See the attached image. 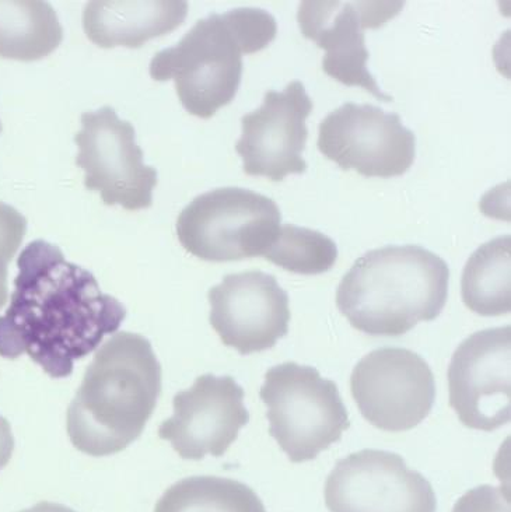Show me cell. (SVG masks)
<instances>
[{
	"label": "cell",
	"instance_id": "7c38bea8",
	"mask_svg": "<svg viewBox=\"0 0 511 512\" xmlns=\"http://www.w3.org/2000/svg\"><path fill=\"white\" fill-rule=\"evenodd\" d=\"M404 7L402 2H301L297 21L301 33L324 49L322 69L345 86L363 87L377 100L391 103L367 69L366 28L384 26Z\"/></svg>",
	"mask_w": 511,
	"mask_h": 512
},
{
	"label": "cell",
	"instance_id": "7a4b0ae2",
	"mask_svg": "<svg viewBox=\"0 0 511 512\" xmlns=\"http://www.w3.org/2000/svg\"><path fill=\"white\" fill-rule=\"evenodd\" d=\"M161 394V366L138 333L118 332L97 350L69 405L66 427L73 447L108 457L138 440Z\"/></svg>",
	"mask_w": 511,
	"mask_h": 512
},
{
	"label": "cell",
	"instance_id": "7402d4cb",
	"mask_svg": "<svg viewBox=\"0 0 511 512\" xmlns=\"http://www.w3.org/2000/svg\"><path fill=\"white\" fill-rule=\"evenodd\" d=\"M26 217L12 206L0 202V258L12 262L26 236Z\"/></svg>",
	"mask_w": 511,
	"mask_h": 512
},
{
	"label": "cell",
	"instance_id": "44dd1931",
	"mask_svg": "<svg viewBox=\"0 0 511 512\" xmlns=\"http://www.w3.org/2000/svg\"><path fill=\"white\" fill-rule=\"evenodd\" d=\"M453 512H511L510 494L504 487L479 486L465 493Z\"/></svg>",
	"mask_w": 511,
	"mask_h": 512
},
{
	"label": "cell",
	"instance_id": "e0dca14e",
	"mask_svg": "<svg viewBox=\"0 0 511 512\" xmlns=\"http://www.w3.org/2000/svg\"><path fill=\"white\" fill-rule=\"evenodd\" d=\"M63 28L51 3L0 0V58L33 62L61 45Z\"/></svg>",
	"mask_w": 511,
	"mask_h": 512
},
{
	"label": "cell",
	"instance_id": "9c48e42d",
	"mask_svg": "<svg viewBox=\"0 0 511 512\" xmlns=\"http://www.w3.org/2000/svg\"><path fill=\"white\" fill-rule=\"evenodd\" d=\"M318 150L342 170L363 177L404 175L416 156V138L401 117L371 104L346 103L322 119Z\"/></svg>",
	"mask_w": 511,
	"mask_h": 512
},
{
	"label": "cell",
	"instance_id": "ba28073f",
	"mask_svg": "<svg viewBox=\"0 0 511 512\" xmlns=\"http://www.w3.org/2000/svg\"><path fill=\"white\" fill-rule=\"evenodd\" d=\"M350 391L364 419L384 431L415 429L432 412L436 384L423 357L402 347H381L363 357Z\"/></svg>",
	"mask_w": 511,
	"mask_h": 512
},
{
	"label": "cell",
	"instance_id": "484cf974",
	"mask_svg": "<svg viewBox=\"0 0 511 512\" xmlns=\"http://www.w3.org/2000/svg\"><path fill=\"white\" fill-rule=\"evenodd\" d=\"M0 132H2V122H0Z\"/></svg>",
	"mask_w": 511,
	"mask_h": 512
},
{
	"label": "cell",
	"instance_id": "603a6c76",
	"mask_svg": "<svg viewBox=\"0 0 511 512\" xmlns=\"http://www.w3.org/2000/svg\"><path fill=\"white\" fill-rule=\"evenodd\" d=\"M14 451V437L12 433V427L7 422L5 417L0 416V471L13 457Z\"/></svg>",
	"mask_w": 511,
	"mask_h": 512
},
{
	"label": "cell",
	"instance_id": "277c9868",
	"mask_svg": "<svg viewBox=\"0 0 511 512\" xmlns=\"http://www.w3.org/2000/svg\"><path fill=\"white\" fill-rule=\"evenodd\" d=\"M278 34L275 17L265 10L240 7L210 14L188 31L175 47L150 62L156 82L174 80L185 110L209 119L236 97L243 76V55L268 47Z\"/></svg>",
	"mask_w": 511,
	"mask_h": 512
},
{
	"label": "cell",
	"instance_id": "2e32d148",
	"mask_svg": "<svg viewBox=\"0 0 511 512\" xmlns=\"http://www.w3.org/2000/svg\"><path fill=\"white\" fill-rule=\"evenodd\" d=\"M188 14L181 0H93L83 13L87 38L101 48H140L173 33Z\"/></svg>",
	"mask_w": 511,
	"mask_h": 512
},
{
	"label": "cell",
	"instance_id": "cb8c5ba5",
	"mask_svg": "<svg viewBox=\"0 0 511 512\" xmlns=\"http://www.w3.org/2000/svg\"><path fill=\"white\" fill-rule=\"evenodd\" d=\"M7 266H9V262L0 258V310L5 307L7 297H9V287H7V276H9V270H7Z\"/></svg>",
	"mask_w": 511,
	"mask_h": 512
},
{
	"label": "cell",
	"instance_id": "8fae6325",
	"mask_svg": "<svg viewBox=\"0 0 511 512\" xmlns=\"http://www.w3.org/2000/svg\"><path fill=\"white\" fill-rule=\"evenodd\" d=\"M329 512H436L432 485L398 454L363 450L341 459L325 483Z\"/></svg>",
	"mask_w": 511,
	"mask_h": 512
},
{
	"label": "cell",
	"instance_id": "30bf717a",
	"mask_svg": "<svg viewBox=\"0 0 511 512\" xmlns=\"http://www.w3.org/2000/svg\"><path fill=\"white\" fill-rule=\"evenodd\" d=\"M448 391L451 408L468 429L495 431L510 423V325L476 332L457 347Z\"/></svg>",
	"mask_w": 511,
	"mask_h": 512
},
{
	"label": "cell",
	"instance_id": "6da1fadb",
	"mask_svg": "<svg viewBox=\"0 0 511 512\" xmlns=\"http://www.w3.org/2000/svg\"><path fill=\"white\" fill-rule=\"evenodd\" d=\"M9 308L0 317V356L27 354L52 378H66L126 318L124 305L55 245L33 241L17 259Z\"/></svg>",
	"mask_w": 511,
	"mask_h": 512
},
{
	"label": "cell",
	"instance_id": "52a82bcc",
	"mask_svg": "<svg viewBox=\"0 0 511 512\" xmlns=\"http://www.w3.org/2000/svg\"><path fill=\"white\" fill-rule=\"evenodd\" d=\"M80 122L82 131L75 136L76 164L86 174L84 187L100 192L108 206L150 208L157 170L143 163V150L136 145L131 122L122 121L111 107L86 112Z\"/></svg>",
	"mask_w": 511,
	"mask_h": 512
},
{
	"label": "cell",
	"instance_id": "ffe728a7",
	"mask_svg": "<svg viewBox=\"0 0 511 512\" xmlns=\"http://www.w3.org/2000/svg\"><path fill=\"white\" fill-rule=\"evenodd\" d=\"M264 258L297 275H321L334 268L338 247L320 231L283 224Z\"/></svg>",
	"mask_w": 511,
	"mask_h": 512
},
{
	"label": "cell",
	"instance_id": "5bb4252c",
	"mask_svg": "<svg viewBox=\"0 0 511 512\" xmlns=\"http://www.w3.org/2000/svg\"><path fill=\"white\" fill-rule=\"evenodd\" d=\"M210 325L238 353L265 352L289 333V296L261 270L234 273L208 293Z\"/></svg>",
	"mask_w": 511,
	"mask_h": 512
},
{
	"label": "cell",
	"instance_id": "ac0fdd59",
	"mask_svg": "<svg viewBox=\"0 0 511 512\" xmlns=\"http://www.w3.org/2000/svg\"><path fill=\"white\" fill-rule=\"evenodd\" d=\"M462 301L482 317H500L511 311V237L482 244L469 256L461 279Z\"/></svg>",
	"mask_w": 511,
	"mask_h": 512
},
{
	"label": "cell",
	"instance_id": "9a60e30c",
	"mask_svg": "<svg viewBox=\"0 0 511 512\" xmlns=\"http://www.w3.org/2000/svg\"><path fill=\"white\" fill-rule=\"evenodd\" d=\"M244 396V389L229 375H201L188 391L174 396V415L161 424L159 436L182 459L223 457L250 422Z\"/></svg>",
	"mask_w": 511,
	"mask_h": 512
},
{
	"label": "cell",
	"instance_id": "8992f818",
	"mask_svg": "<svg viewBox=\"0 0 511 512\" xmlns=\"http://www.w3.org/2000/svg\"><path fill=\"white\" fill-rule=\"evenodd\" d=\"M282 215L268 196L243 188H217L196 196L177 220L189 254L208 262L262 256L278 234Z\"/></svg>",
	"mask_w": 511,
	"mask_h": 512
},
{
	"label": "cell",
	"instance_id": "d4e9b609",
	"mask_svg": "<svg viewBox=\"0 0 511 512\" xmlns=\"http://www.w3.org/2000/svg\"><path fill=\"white\" fill-rule=\"evenodd\" d=\"M20 512H76L72 508L62 506V504L48 503V501H42V503L35 504L34 507L27 508Z\"/></svg>",
	"mask_w": 511,
	"mask_h": 512
},
{
	"label": "cell",
	"instance_id": "d6986e66",
	"mask_svg": "<svg viewBox=\"0 0 511 512\" xmlns=\"http://www.w3.org/2000/svg\"><path fill=\"white\" fill-rule=\"evenodd\" d=\"M154 512H266L257 493L237 480L192 476L168 487Z\"/></svg>",
	"mask_w": 511,
	"mask_h": 512
},
{
	"label": "cell",
	"instance_id": "5b68a950",
	"mask_svg": "<svg viewBox=\"0 0 511 512\" xmlns=\"http://www.w3.org/2000/svg\"><path fill=\"white\" fill-rule=\"evenodd\" d=\"M259 396L268 408L269 434L293 464L313 461L350 427L338 387L317 368L294 361L269 368Z\"/></svg>",
	"mask_w": 511,
	"mask_h": 512
},
{
	"label": "cell",
	"instance_id": "4fadbf2b",
	"mask_svg": "<svg viewBox=\"0 0 511 512\" xmlns=\"http://www.w3.org/2000/svg\"><path fill=\"white\" fill-rule=\"evenodd\" d=\"M314 104L303 83L293 80L283 91H266L261 107L241 118L236 150L244 173L273 182L307 171L303 152L308 138L307 118Z\"/></svg>",
	"mask_w": 511,
	"mask_h": 512
},
{
	"label": "cell",
	"instance_id": "3957f363",
	"mask_svg": "<svg viewBox=\"0 0 511 512\" xmlns=\"http://www.w3.org/2000/svg\"><path fill=\"white\" fill-rule=\"evenodd\" d=\"M448 280L450 269L439 255L419 245H387L353 263L339 283L336 305L357 331L398 338L439 317Z\"/></svg>",
	"mask_w": 511,
	"mask_h": 512
}]
</instances>
